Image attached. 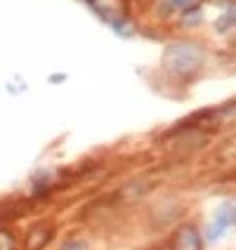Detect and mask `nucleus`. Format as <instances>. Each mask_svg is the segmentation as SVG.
Listing matches in <instances>:
<instances>
[{
  "label": "nucleus",
  "mask_w": 236,
  "mask_h": 250,
  "mask_svg": "<svg viewBox=\"0 0 236 250\" xmlns=\"http://www.w3.org/2000/svg\"><path fill=\"white\" fill-rule=\"evenodd\" d=\"M83 248H85L83 243H73V246H71V243H69V246H64V248H62V250H83Z\"/></svg>",
  "instance_id": "obj_5"
},
{
  "label": "nucleus",
  "mask_w": 236,
  "mask_h": 250,
  "mask_svg": "<svg viewBox=\"0 0 236 250\" xmlns=\"http://www.w3.org/2000/svg\"><path fill=\"white\" fill-rule=\"evenodd\" d=\"M52 231H55V229H52L50 224H36L26 234V238H24V250H43L50 243Z\"/></svg>",
  "instance_id": "obj_3"
},
{
  "label": "nucleus",
  "mask_w": 236,
  "mask_h": 250,
  "mask_svg": "<svg viewBox=\"0 0 236 250\" xmlns=\"http://www.w3.org/2000/svg\"><path fill=\"white\" fill-rule=\"evenodd\" d=\"M0 250H14V236L7 229H0Z\"/></svg>",
  "instance_id": "obj_4"
},
{
  "label": "nucleus",
  "mask_w": 236,
  "mask_h": 250,
  "mask_svg": "<svg viewBox=\"0 0 236 250\" xmlns=\"http://www.w3.org/2000/svg\"><path fill=\"white\" fill-rule=\"evenodd\" d=\"M206 64V55L196 42H172L163 52V66L182 78H192Z\"/></svg>",
  "instance_id": "obj_1"
},
{
  "label": "nucleus",
  "mask_w": 236,
  "mask_h": 250,
  "mask_svg": "<svg viewBox=\"0 0 236 250\" xmlns=\"http://www.w3.org/2000/svg\"><path fill=\"white\" fill-rule=\"evenodd\" d=\"M170 250H203L201 243V234L194 224H182L175 229L172 241H170Z\"/></svg>",
  "instance_id": "obj_2"
}]
</instances>
